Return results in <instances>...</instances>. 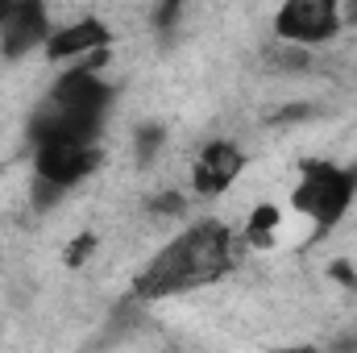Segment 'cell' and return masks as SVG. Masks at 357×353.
I'll return each mask as SVG.
<instances>
[{
	"instance_id": "52a82bcc",
	"label": "cell",
	"mask_w": 357,
	"mask_h": 353,
	"mask_svg": "<svg viewBox=\"0 0 357 353\" xmlns=\"http://www.w3.org/2000/svg\"><path fill=\"white\" fill-rule=\"evenodd\" d=\"M104 42H108V25H104L100 17L79 13L75 21H67V25H59V29L50 33V42H46V59H50V63L88 59V54H96V50H104Z\"/></svg>"
},
{
	"instance_id": "6da1fadb",
	"label": "cell",
	"mask_w": 357,
	"mask_h": 353,
	"mask_svg": "<svg viewBox=\"0 0 357 353\" xmlns=\"http://www.w3.org/2000/svg\"><path fill=\"white\" fill-rule=\"evenodd\" d=\"M233 266V237L225 225L204 220L187 233H178L175 241H167L146 270L137 274V295L142 299H167L178 291L204 287L212 278H220Z\"/></svg>"
},
{
	"instance_id": "9c48e42d",
	"label": "cell",
	"mask_w": 357,
	"mask_h": 353,
	"mask_svg": "<svg viewBox=\"0 0 357 353\" xmlns=\"http://www.w3.org/2000/svg\"><path fill=\"white\" fill-rule=\"evenodd\" d=\"M91 246H96V233H84L79 241H71V250H67V266H84V258L91 254Z\"/></svg>"
},
{
	"instance_id": "277c9868",
	"label": "cell",
	"mask_w": 357,
	"mask_h": 353,
	"mask_svg": "<svg viewBox=\"0 0 357 353\" xmlns=\"http://www.w3.org/2000/svg\"><path fill=\"white\" fill-rule=\"evenodd\" d=\"M38 179H46L50 187H71L79 179H88L100 167V150L84 137H67V133H42L38 146Z\"/></svg>"
},
{
	"instance_id": "3957f363",
	"label": "cell",
	"mask_w": 357,
	"mask_h": 353,
	"mask_svg": "<svg viewBox=\"0 0 357 353\" xmlns=\"http://www.w3.org/2000/svg\"><path fill=\"white\" fill-rule=\"evenodd\" d=\"M341 8L333 0H287L274 13V33L291 46H324L341 33Z\"/></svg>"
},
{
	"instance_id": "30bf717a",
	"label": "cell",
	"mask_w": 357,
	"mask_h": 353,
	"mask_svg": "<svg viewBox=\"0 0 357 353\" xmlns=\"http://www.w3.org/2000/svg\"><path fill=\"white\" fill-rule=\"evenodd\" d=\"M278 353H320L316 345H291V350H278Z\"/></svg>"
},
{
	"instance_id": "8992f818",
	"label": "cell",
	"mask_w": 357,
	"mask_h": 353,
	"mask_svg": "<svg viewBox=\"0 0 357 353\" xmlns=\"http://www.w3.org/2000/svg\"><path fill=\"white\" fill-rule=\"evenodd\" d=\"M50 8L46 4H13L4 25H0V46L8 59L25 54L29 46H46L50 42Z\"/></svg>"
},
{
	"instance_id": "ba28073f",
	"label": "cell",
	"mask_w": 357,
	"mask_h": 353,
	"mask_svg": "<svg viewBox=\"0 0 357 353\" xmlns=\"http://www.w3.org/2000/svg\"><path fill=\"white\" fill-rule=\"evenodd\" d=\"M278 229H282V208L270 200H258L245 216V246H254V250L278 246Z\"/></svg>"
},
{
	"instance_id": "5b68a950",
	"label": "cell",
	"mask_w": 357,
	"mask_h": 353,
	"mask_svg": "<svg viewBox=\"0 0 357 353\" xmlns=\"http://www.w3.org/2000/svg\"><path fill=\"white\" fill-rule=\"evenodd\" d=\"M241 167H245V154H241L233 142H212V146H204V154L191 163V187H195V195H204V200L225 195V191L237 183Z\"/></svg>"
},
{
	"instance_id": "8fae6325",
	"label": "cell",
	"mask_w": 357,
	"mask_h": 353,
	"mask_svg": "<svg viewBox=\"0 0 357 353\" xmlns=\"http://www.w3.org/2000/svg\"><path fill=\"white\" fill-rule=\"evenodd\" d=\"M8 8H13V4H0V25H4V17H8Z\"/></svg>"
},
{
	"instance_id": "7a4b0ae2",
	"label": "cell",
	"mask_w": 357,
	"mask_h": 353,
	"mask_svg": "<svg viewBox=\"0 0 357 353\" xmlns=\"http://www.w3.org/2000/svg\"><path fill=\"white\" fill-rule=\"evenodd\" d=\"M357 191V175L345 171V167H333V163H307L303 175L291 191V208L307 220H316L320 229H333L349 204H354Z\"/></svg>"
}]
</instances>
